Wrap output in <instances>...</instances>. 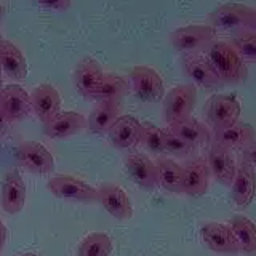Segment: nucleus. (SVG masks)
<instances>
[{
  "instance_id": "obj_1",
  "label": "nucleus",
  "mask_w": 256,
  "mask_h": 256,
  "mask_svg": "<svg viewBox=\"0 0 256 256\" xmlns=\"http://www.w3.org/2000/svg\"><path fill=\"white\" fill-rule=\"evenodd\" d=\"M222 85H240L248 77L246 62L226 40H213L202 52Z\"/></svg>"
},
{
  "instance_id": "obj_2",
  "label": "nucleus",
  "mask_w": 256,
  "mask_h": 256,
  "mask_svg": "<svg viewBox=\"0 0 256 256\" xmlns=\"http://www.w3.org/2000/svg\"><path fill=\"white\" fill-rule=\"evenodd\" d=\"M213 40H216V32L210 24H188L170 34L173 50L181 54L202 53Z\"/></svg>"
},
{
  "instance_id": "obj_3",
  "label": "nucleus",
  "mask_w": 256,
  "mask_h": 256,
  "mask_svg": "<svg viewBox=\"0 0 256 256\" xmlns=\"http://www.w3.org/2000/svg\"><path fill=\"white\" fill-rule=\"evenodd\" d=\"M130 93L142 102H158L165 96V85L160 74L149 66H136L128 74Z\"/></svg>"
},
{
  "instance_id": "obj_4",
  "label": "nucleus",
  "mask_w": 256,
  "mask_h": 256,
  "mask_svg": "<svg viewBox=\"0 0 256 256\" xmlns=\"http://www.w3.org/2000/svg\"><path fill=\"white\" fill-rule=\"evenodd\" d=\"M197 104V88L190 84H184L172 88L164 96V120L172 125L178 120L192 116Z\"/></svg>"
},
{
  "instance_id": "obj_5",
  "label": "nucleus",
  "mask_w": 256,
  "mask_h": 256,
  "mask_svg": "<svg viewBox=\"0 0 256 256\" xmlns=\"http://www.w3.org/2000/svg\"><path fill=\"white\" fill-rule=\"evenodd\" d=\"M204 114L208 125L213 130H218V128L238 122L240 114H242V106L234 94H213L205 102Z\"/></svg>"
},
{
  "instance_id": "obj_6",
  "label": "nucleus",
  "mask_w": 256,
  "mask_h": 256,
  "mask_svg": "<svg viewBox=\"0 0 256 256\" xmlns=\"http://www.w3.org/2000/svg\"><path fill=\"white\" fill-rule=\"evenodd\" d=\"M48 190L54 197L72 200V202H82V204H92L98 202V189H94L84 180H78L76 176L69 174H60L54 176L48 181Z\"/></svg>"
},
{
  "instance_id": "obj_7",
  "label": "nucleus",
  "mask_w": 256,
  "mask_h": 256,
  "mask_svg": "<svg viewBox=\"0 0 256 256\" xmlns=\"http://www.w3.org/2000/svg\"><path fill=\"white\" fill-rule=\"evenodd\" d=\"M253 8L244 4H224L210 13V26L214 32H238L248 28Z\"/></svg>"
},
{
  "instance_id": "obj_8",
  "label": "nucleus",
  "mask_w": 256,
  "mask_h": 256,
  "mask_svg": "<svg viewBox=\"0 0 256 256\" xmlns=\"http://www.w3.org/2000/svg\"><path fill=\"white\" fill-rule=\"evenodd\" d=\"M181 68L186 78L196 88H204V90H216L221 88L222 84L212 69L210 62L206 61L204 53H190L182 54Z\"/></svg>"
},
{
  "instance_id": "obj_9",
  "label": "nucleus",
  "mask_w": 256,
  "mask_h": 256,
  "mask_svg": "<svg viewBox=\"0 0 256 256\" xmlns=\"http://www.w3.org/2000/svg\"><path fill=\"white\" fill-rule=\"evenodd\" d=\"M18 164L30 173L48 174L54 170V158L44 144L37 141H24L16 149Z\"/></svg>"
},
{
  "instance_id": "obj_10",
  "label": "nucleus",
  "mask_w": 256,
  "mask_h": 256,
  "mask_svg": "<svg viewBox=\"0 0 256 256\" xmlns=\"http://www.w3.org/2000/svg\"><path fill=\"white\" fill-rule=\"evenodd\" d=\"M0 109L10 122H20L32 114L30 94L18 84L6 85L0 90Z\"/></svg>"
},
{
  "instance_id": "obj_11",
  "label": "nucleus",
  "mask_w": 256,
  "mask_h": 256,
  "mask_svg": "<svg viewBox=\"0 0 256 256\" xmlns=\"http://www.w3.org/2000/svg\"><path fill=\"white\" fill-rule=\"evenodd\" d=\"M256 140V132L250 124L236 122L229 126L213 130L212 144H216L222 149L228 150H242L248 144H252Z\"/></svg>"
},
{
  "instance_id": "obj_12",
  "label": "nucleus",
  "mask_w": 256,
  "mask_h": 256,
  "mask_svg": "<svg viewBox=\"0 0 256 256\" xmlns=\"http://www.w3.org/2000/svg\"><path fill=\"white\" fill-rule=\"evenodd\" d=\"M205 162L208 165L212 178L216 182L222 184V186L230 188L237 170V158L234 157V154L228 149H222L220 146H216V144H212Z\"/></svg>"
},
{
  "instance_id": "obj_13",
  "label": "nucleus",
  "mask_w": 256,
  "mask_h": 256,
  "mask_svg": "<svg viewBox=\"0 0 256 256\" xmlns=\"http://www.w3.org/2000/svg\"><path fill=\"white\" fill-rule=\"evenodd\" d=\"M26 184H24L18 170L8 172L0 186V205L2 210L8 214L20 213L26 204Z\"/></svg>"
},
{
  "instance_id": "obj_14",
  "label": "nucleus",
  "mask_w": 256,
  "mask_h": 256,
  "mask_svg": "<svg viewBox=\"0 0 256 256\" xmlns=\"http://www.w3.org/2000/svg\"><path fill=\"white\" fill-rule=\"evenodd\" d=\"M85 126V116L74 110H60L54 117L44 124V133L52 140H64L84 132Z\"/></svg>"
},
{
  "instance_id": "obj_15",
  "label": "nucleus",
  "mask_w": 256,
  "mask_h": 256,
  "mask_svg": "<svg viewBox=\"0 0 256 256\" xmlns=\"http://www.w3.org/2000/svg\"><path fill=\"white\" fill-rule=\"evenodd\" d=\"M98 202L112 218L126 221L133 216V205L126 192L116 184H102L98 189Z\"/></svg>"
},
{
  "instance_id": "obj_16",
  "label": "nucleus",
  "mask_w": 256,
  "mask_h": 256,
  "mask_svg": "<svg viewBox=\"0 0 256 256\" xmlns=\"http://www.w3.org/2000/svg\"><path fill=\"white\" fill-rule=\"evenodd\" d=\"M102 76L104 70L101 68V64L94 58L85 56V58H82L77 62L74 74H72V80H74L76 90L78 92V94L86 100H92L93 93L101 84Z\"/></svg>"
},
{
  "instance_id": "obj_17",
  "label": "nucleus",
  "mask_w": 256,
  "mask_h": 256,
  "mask_svg": "<svg viewBox=\"0 0 256 256\" xmlns=\"http://www.w3.org/2000/svg\"><path fill=\"white\" fill-rule=\"evenodd\" d=\"M230 197L237 206H248L256 197V170L246 162L237 160V170L230 184Z\"/></svg>"
},
{
  "instance_id": "obj_18",
  "label": "nucleus",
  "mask_w": 256,
  "mask_h": 256,
  "mask_svg": "<svg viewBox=\"0 0 256 256\" xmlns=\"http://www.w3.org/2000/svg\"><path fill=\"white\" fill-rule=\"evenodd\" d=\"M30 106L32 112L40 118V122L45 124L61 110L62 100L56 88L50 84H40L30 93Z\"/></svg>"
},
{
  "instance_id": "obj_19",
  "label": "nucleus",
  "mask_w": 256,
  "mask_h": 256,
  "mask_svg": "<svg viewBox=\"0 0 256 256\" xmlns=\"http://www.w3.org/2000/svg\"><path fill=\"white\" fill-rule=\"evenodd\" d=\"M212 174L205 158H194L182 166V194L189 197L204 196L210 186Z\"/></svg>"
},
{
  "instance_id": "obj_20",
  "label": "nucleus",
  "mask_w": 256,
  "mask_h": 256,
  "mask_svg": "<svg viewBox=\"0 0 256 256\" xmlns=\"http://www.w3.org/2000/svg\"><path fill=\"white\" fill-rule=\"evenodd\" d=\"M200 237H202L204 244L214 253H222V254L238 253L236 238L232 236L229 224L206 222L200 229Z\"/></svg>"
},
{
  "instance_id": "obj_21",
  "label": "nucleus",
  "mask_w": 256,
  "mask_h": 256,
  "mask_svg": "<svg viewBox=\"0 0 256 256\" xmlns=\"http://www.w3.org/2000/svg\"><path fill=\"white\" fill-rule=\"evenodd\" d=\"M125 166L128 173H130L132 180L138 184L144 190H152L158 186L157 182V168L156 162L141 152H133V154L126 156Z\"/></svg>"
},
{
  "instance_id": "obj_22",
  "label": "nucleus",
  "mask_w": 256,
  "mask_h": 256,
  "mask_svg": "<svg viewBox=\"0 0 256 256\" xmlns=\"http://www.w3.org/2000/svg\"><path fill=\"white\" fill-rule=\"evenodd\" d=\"M109 141L117 149H130L141 141V122L133 116H120L108 132Z\"/></svg>"
},
{
  "instance_id": "obj_23",
  "label": "nucleus",
  "mask_w": 256,
  "mask_h": 256,
  "mask_svg": "<svg viewBox=\"0 0 256 256\" xmlns=\"http://www.w3.org/2000/svg\"><path fill=\"white\" fill-rule=\"evenodd\" d=\"M0 69L12 80H24L28 77V61L24 53L13 42L4 40L0 44Z\"/></svg>"
},
{
  "instance_id": "obj_24",
  "label": "nucleus",
  "mask_w": 256,
  "mask_h": 256,
  "mask_svg": "<svg viewBox=\"0 0 256 256\" xmlns=\"http://www.w3.org/2000/svg\"><path fill=\"white\" fill-rule=\"evenodd\" d=\"M120 117V104L116 101H98L86 118V128L94 134H104Z\"/></svg>"
},
{
  "instance_id": "obj_25",
  "label": "nucleus",
  "mask_w": 256,
  "mask_h": 256,
  "mask_svg": "<svg viewBox=\"0 0 256 256\" xmlns=\"http://www.w3.org/2000/svg\"><path fill=\"white\" fill-rule=\"evenodd\" d=\"M229 228L236 238L238 253L256 256V224L244 214H237L230 220Z\"/></svg>"
},
{
  "instance_id": "obj_26",
  "label": "nucleus",
  "mask_w": 256,
  "mask_h": 256,
  "mask_svg": "<svg viewBox=\"0 0 256 256\" xmlns=\"http://www.w3.org/2000/svg\"><path fill=\"white\" fill-rule=\"evenodd\" d=\"M168 128L194 148L202 146V144L212 141V133L208 130V126L202 122H198V120L192 116L168 125Z\"/></svg>"
},
{
  "instance_id": "obj_27",
  "label": "nucleus",
  "mask_w": 256,
  "mask_h": 256,
  "mask_svg": "<svg viewBox=\"0 0 256 256\" xmlns=\"http://www.w3.org/2000/svg\"><path fill=\"white\" fill-rule=\"evenodd\" d=\"M130 93V86H128V80L114 72H104L102 80L100 86L96 88L92 100L93 101H116L120 102V100Z\"/></svg>"
},
{
  "instance_id": "obj_28",
  "label": "nucleus",
  "mask_w": 256,
  "mask_h": 256,
  "mask_svg": "<svg viewBox=\"0 0 256 256\" xmlns=\"http://www.w3.org/2000/svg\"><path fill=\"white\" fill-rule=\"evenodd\" d=\"M156 168L160 188L172 194H182V166L180 164L172 158L158 157L156 160Z\"/></svg>"
},
{
  "instance_id": "obj_29",
  "label": "nucleus",
  "mask_w": 256,
  "mask_h": 256,
  "mask_svg": "<svg viewBox=\"0 0 256 256\" xmlns=\"http://www.w3.org/2000/svg\"><path fill=\"white\" fill-rule=\"evenodd\" d=\"M112 238L104 232H92L78 245V256H110Z\"/></svg>"
},
{
  "instance_id": "obj_30",
  "label": "nucleus",
  "mask_w": 256,
  "mask_h": 256,
  "mask_svg": "<svg viewBox=\"0 0 256 256\" xmlns=\"http://www.w3.org/2000/svg\"><path fill=\"white\" fill-rule=\"evenodd\" d=\"M230 45L245 62H256V32L244 29L236 32L230 38Z\"/></svg>"
},
{
  "instance_id": "obj_31",
  "label": "nucleus",
  "mask_w": 256,
  "mask_h": 256,
  "mask_svg": "<svg viewBox=\"0 0 256 256\" xmlns=\"http://www.w3.org/2000/svg\"><path fill=\"white\" fill-rule=\"evenodd\" d=\"M149 152L156 156H162L165 154V148H164V128H158L157 125L150 124V122H144L141 124V141Z\"/></svg>"
},
{
  "instance_id": "obj_32",
  "label": "nucleus",
  "mask_w": 256,
  "mask_h": 256,
  "mask_svg": "<svg viewBox=\"0 0 256 256\" xmlns=\"http://www.w3.org/2000/svg\"><path fill=\"white\" fill-rule=\"evenodd\" d=\"M164 148L165 152L172 154L174 157H188L194 152V146H190L188 141L180 138L178 134L173 133L170 128H164Z\"/></svg>"
},
{
  "instance_id": "obj_33",
  "label": "nucleus",
  "mask_w": 256,
  "mask_h": 256,
  "mask_svg": "<svg viewBox=\"0 0 256 256\" xmlns=\"http://www.w3.org/2000/svg\"><path fill=\"white\" fill-rule=\"evenodd\" d=\"M34 2L45 8V10L56 12V13H66L72 6V0H34Z\"/></svg>"
},
{
  "instance_id": "obj_34",
  "label": "nucleus",
  "mask_w": 256,
  "mask_h": 256,
  "mask_svg": "<svg viewBox=\"0 0 256 256\" xmlns=\"http://www.w3.org/2000/svg\"><path fill=\"white\" fill-rule=\"evenodd\" d=\"M238 160L246 162L248 165H252L253 168H256V140L252 144H248L245 149L240 150Z\"/></svg>"
},
{
  "instance_id": "obj_35",
  "label": "nucleus",
  "mask_w": 256,
  "mask_h": 256,
  "mask_svg": "<svg viewBox=\"0 0 256 256\" xmlns=\"http://www.w3.org/2000/svg\"><path fill=\"white\" fill-rule=\"evenodd\" d=\"M10 120L6 118V116L4 114V110L0 109V136L2 134H5L6 133V130H8V126H10Z\"/></svg>"
},
{
  "instance_id": "obj_36",
  "label": "nucleus",
  "mask_w": 256,
  "mask_h": 256,
  "mask_svg": "<svg viewBox=\"0 0 256 256\" xmlns=\"http://www.w3.org/2000/svg\"><path fill=\"white\" fill-rule=\"evenodd\" d=\"M6 237H8V229L5 228V224L2 222V220H0V250L5 246Z\"/></svg>"
},
{
  "instance_id": "obj_37",
  "label": "nucleus",
  "mask_w": 256,
  "mask_h": 256,
  "mask_svg": "<svg viewBox=\"0 0 256 256\" xmlns=\"http://www.w3.org/2000/svg\"><path fill=\"white\" fill-rule=\"evenodd\" d=\"M250 30H254L256 32V8H253V14H252V20H250V24H248V28Z\"/></svg>"
},
{
  "instance_id": "obj_38",
  "label": "nucleus",
  "mask_w": 256,
  "mask_h": 256,
  "mask_svg": "<svg viewBox=\"0 0 256 256\" xmlns=\"http://www.w3.org/2000/svg\"><path fill=\"white\" fill-rule=\"evenodd\" d=\"M5 16V6H4V4H0V20H2Z\"/></svg>"
},
{
  "instance_id": "obj_39",
  "label": "nucleus",
  "mask_w": 256,
  "mask_h": 256,
  "mask_svg": "<svg viewBox=\"0 0 256 256\" xmlns=\"http://www.w3.org/2000/svg\"><path fill=\"white\" fill-rule=\"evenodd\" d=\"M2 78H4V74H2V69H0V90H2Z\"/></svg>"
},
{
  "instance_id": "obj_40",
  "label": "nucleus",
  "mask_w": 256,
  "mask_h": 256,
  "mask_svg": "<svg viewBox=\"0 0 256 256\" xmlns=\"http://www.w3.org/2000/svg\"><path fill=\"white\" fill-rule=\"evenodd\" d=\"M21 256H37V254H34V253H24V254H21Z\"/></svg>"
},
{
  "instance_id": "obj_41",
  "label": "nucleus",
  "mask_w": 256,
  "mask_h": 256,
  "mask_svg": "<svg viewBox=\"0 0 256 256\" xmlns=\"http://www.w3.org/2000/svg\"><path fill=\"white\" fill-rule=\"evenodd\" d=\"M4 42V37H2V34H0V44H2Z\"/></svg>"
}]
</instances>
